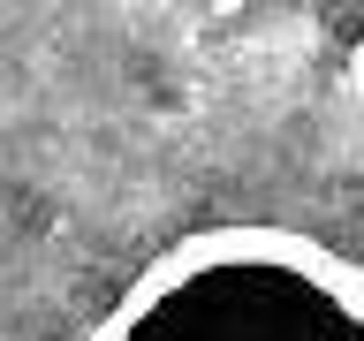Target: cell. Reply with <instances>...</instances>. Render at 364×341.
I'll return each mask as SVG.
<instances>
[{
    "label": "cell",
    "instance_id": "6da1fadb",
    "mask_svg": "<svg viewBox=\"0 0 364 341\" xmlns=\"http://www.w3.org/2000/svg\"><path fill=\"white\" fill-rule=\"evenodd\" d=\"M91 341H364V266L289 227H205L144 266Z\"/></svg>",
    "mask_w": 364,
    "mask_h": 341
},
{
    "label": "cell",
    "instance_id": "7a4b0ae2",
    "mask_svg": "<svg viewBox=\"0 0 364 341\" xmlns=\"http://www.w3.org/2000/svg\"><path fill=\"white\" fill-rule=\"evenodd\" d=\"M349 76H357V99H364V38H357V61H349Z\"/></svg>",
    "mask_w": 364,
    "mask_h": 341
}]
</instances>
